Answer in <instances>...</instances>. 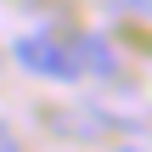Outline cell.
Masks as SVG:
<instances>
[{
    "label": "cell",
    "mask_w": 152,
    "mask_h": 152,
    "mask_svg": "<svg viewBox=\"0 0 152 152\" xmlns=\"http://www.w3.org/2000/svg\"><path fill=\"white\" fill-rule=\"evenodd\" d=\"M11 56H17L28 73H39V79H56V85H73V79H85V68H79V51H73V45H62L56 34H23V39L11 45Z\"/></svg>",
    "instance_id": "cell-1"
},
{
    "label": "cell",
    "mask_w": 152,
    "mask_h": 152,
    "mask_svg": "<svg viewBox=\"0 0 152 152\" xmlns=\"http://www.w3.org/2000/svg\"><path fill=\"white\" fill-rule=\"evenodd\" d=\"M0 147H11V130H6V124H0Z\"/></svg>",
    "instance_id": "cell-4"
},
{
    "label": "cell",
    "mask_w": 152,
    "mask_h": 152,
    "mask_svg": "<svg viewBox=\"0 0 152 152\" xmlns=\"http://www.w3.org/2000/svg\"><path fill=\"white\" fill-rule=\"evenodd\" d=\"M73 51H79V68H85V73H96V79H113V73H118V56H113V45H107L102 34L73 39Z\"/></svg>",
    "instance_id": "cell-2"
},
{
    "label": "cell",
    "mask_w": 152,
    "mask_h": 152,
    "mask_svg": "<svg viewBox=\"0 0 152 152\" xmlns=\"http://www.w3.org/2000/svg\"><path fill=\"white\" fill-rule=\"evenodd\" d=\"M51 124H56L62 135H102L113 118H102V113H51Z\"/></svg>",
    "instance_id": "cell-3"
}]
</instances>
